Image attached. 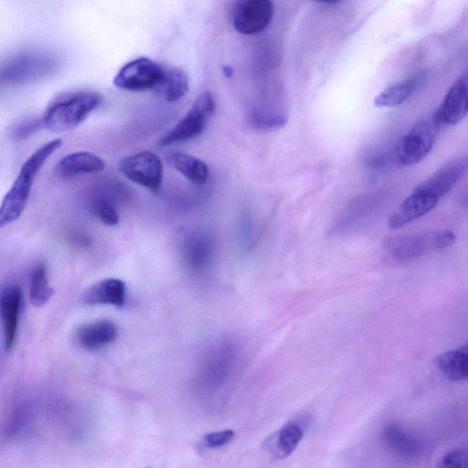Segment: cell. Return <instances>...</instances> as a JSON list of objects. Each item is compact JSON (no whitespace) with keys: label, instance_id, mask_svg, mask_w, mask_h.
Masks as SVG:
<instances>
[{"label":"cell","instance_id":"1","mask_svg":"<svg viewBox=\"0 0 468 468\" xmlns=\"http://www.w3.org/2000/svg\"><path fill=\"white\" fill-rule=\"evenodd\" d=\"M241 345L238 339L228 336L212 344L204 353L195 387L208 404H223L234 386L241 364Z\"/></svg>","mask_w":468,"mask_h":468},{"label":"cell","instance_id":"2","mask_svg":"<svg viewBox=\"0 0 468 468\" xmlns=\"http://www.w3.org/2000/svg\"><path fill=\"white\" fill-rule=\"evenodd\" d=\"M63 144L61 139H55L37 149L28 157L0 208V227L10 225L21 217L40 169Z\"/></svg>","mask_w":468,"mask_h":468},{"label":"cell","instance_id":"3","mask_svg":"<svg viewBox=\"0 0 468 468\" xmlns=\"http://www.w3.org/2000/svg\"><path fill=\"white\" fill-rule=\"evenodd\" d=\"M101 95L96 92H74L58 97L51 102L42 124L53 132H65L75 129L102 104Z\"/></svg>","mask_w":468,"mask_h":468},{"label":"cell","instance_id":"4","mask_svg":"<svg viewBox=\"0 0 468 468\" xmlns=\"http://www.w3.org/2000/svg\"><path fill=\"white\" fill-rule=\"evenodd\" d=\"M456 235L450 230L400 235L390 238L385 244L389 258L397 263L416 260L424 253L451 246Z\"/></svg>","mask_w":468,"mask_h":468},{"label":"cell","instance_id":"5","mask_svg":"<svg viewBox=\"0 0 468 468\" xmlns=\"http://www.w3.org/2000/svg\"><path fill=\"white\" fill-rule=\"evenodd\" d=\"M216 110V100L208 91L200 94L186 115L158 141L160 147L183 143L199 137Z\"/></svg>","mask_w":468,"mask_h":468},{"label":"cell","instance_id":"6","mask_svg":"<svg viewBox=\"0 0 468 468\" xmlns=\"http://www.w3.org/2000/svg\"><path fill=\"white\" fill-rule=\"evenodd\" d=\"M439 127L433 118L417 122L400 140L396 157L403 166H413L421 162L432 151Z\"/></svg>","mask_w":468,"mask_h":468},{"label":"cell","instance_id":"7","mask_svg":"<svg viewBox=\"0 0 468 468\" xmlns=\"http://www.w3.org/2000/svg\"><path fill=\"white\" fill-rule=\"evenodd\" d=\"M166 69L149 58H138L124 64L114 79L115 88L130 92L158 89Z\"/></svg>","mask_w":468,"mask_h":468},{"label":"cell","instance_id":"8","mask_svg":"<svg viewBox=\"0 0 468 468\" xmlns=\"http://www.w3.org/2000/svg\"><path fill=\"white\" fill-rule=\"evenodd\" d=\"M58 67V60L51 55L24 53L9 59L2 68L3 82L18 84L44 78Z\"/></svg>","mask_w":468,"mask_h":468},{"label":"cell","instance_id":"9","mask_svg":"<svg viewBox=\"0 0 468 468\" xmlns=\"http://www.w3.org/2000/svg\"><path fill=\"white\" fill-rule=\"evenodd\" d=\"M119 173L127 180L151 192H158L164 178V166L153 152L143 151L123 157L118 164Z\"/></svg>","mask_w":468,"mask_h":468},{"label":"cell","instance_id":"10","mask_svg":"<svg viewBox=\"0 0 468 468\" xmlns=\"http://www.w3.org/2000/svg\"><path fill=\"white\" fill-rule=\"evenodd\" d=\"M272 0H239L234 13L235 30L245 35L265 30L274 17Z\"/></svg>","mask_w":468,"mask_h":468},{"label":"cell","instance_id":"11","mask_svg":"<svg viewBox=\"0 0 468 468\" xmlns=\"http://www.w3.org/2000/svg\"><path fill=\"white\" fill-rule=\"evenodd\" d=\"M468 115V72L464 73L452 85L444 101L433 115L435 123L453 125L460 123Z\"/></svg>","mask_w":468,"mask_h":468},{"label":"cell","instance_id":"12","mask_svg":"<svg viewBox=\"0 0 468 468\" xmlns=\"http://www.w3.org/2000/svg\"><path fill=\"white\" fill-rule=\"evenodd\" d=\"M467 169L468 154H464L448 161L428 180L419 184L415 190L441 200L451 191Z\"/></svg>","mask_w":468,"mask_h":468},{"label":"cell","instance_id":"13","mask_svg":"<svg viewBox=\"0 0 468 468\" xmlns=\"http://www.w3.org/2000/svg\"><path fill=\"white\" fill-rule=\"evenodd\" d=\"M440 200L415 190L407 197L394 212L389 219L390 229L398 230L427 216L438 204Z\"/></svg>","mask_w":468,"mask_h":468},{"label":"cell","instance_id":"14","mask_svg":"<svg viewBox=\"0 0 468 468\" xmlns=\"http://www.w3.org/2000/svg\"><path fill=\"white\" fill-rule=\"evenodd\" d=\"M118 330L109 319H100L81 326L75 333L77 345L87 352H98L116 339Z\"/></svg>","mask_w":468,"mask_h":468},{"label":"cell","instance_id":"15","mask_svg":"<svg viewBox=\"0 0 468 468\" xmlns=\"http://www.w3.org/2000/svg\"><path fill=\"white\" fill-rule=\"evenodd\" d=\"M21 302L22 293L19 286L10 285L3 291L0 310H2L5 348L8 352H11L16 344Z\"/></svg>","mask_w":468,"mask_h":468},{"label":"cell","instance_id":"16","mask_svg":"<svg viewBox=\"0 0 468 468\" xmlns=\"http://www.w3.org/2000/svg\"><path fill=\"white\" fill-rule=\"evenodd\" d=\"M126 286L117 278L101 280L85 290L81 300L89 306H113L123 308L125 303Z\"/></svg>","mask_w":468,"mask_h":468},{"label":"cell","instance_id":"17","mask_svg":"<svg viewBox=\"0 0 468 468\" xmlns=\"http://www.w3.org/2000/svg\"><path fill=\"white\" fill-rule=\"evenodd\" d=\"M106 162L99 156L89 151H78L63 157L55 168L61 178H72L84 174L104 172Z\"/></svg>","mask_w":468,"mask_h":468},{"label":"cell","instance_id":"18","mask_svg":"<svg viewBox=\"0 0 468 468\" xmlns=\"http://www.w3.org/2000/svg\"><path fill=\"white\" fill-rule=\"evenodd\" d=\"M381 440L389 451L404 459L416 458L422 453L421 442L397 423L387 425L381 432Z\"/></svg>","mask_w":468,"mask_h":468},{"label":"cell","instance_id":"19","mask_svg":"<svg viewBox=\"0 0 468 468\" xmlns=\"http://www.w3.org/2000/svg\"><path fill=\"white\" fill-rule=\"evenodd\" d=\"M212 247L203 235L189 237L183 248V260L189 272L194 276L203 275L210 266Z\"/></svg>","mask_w":468,"mask_h":468},{"label":"cell","instance_id":"20","mask_svg":"<svg viewBox=\"0 0 468 468\" xmlns=\"http://www.w3.org/2000/svg\"><path fill=\"white\" fill-rule=\"evenodd\" d=\"M305 430L300 421H289L269 440L271 455L277 459L291 455L302 442Z\"/></svg>","mask_w":468,"mask_h":468},{"label":"cell","instance_id":"21","mask_svg":"<svg viewBox=\"0 0 468 468\" xmlns=\"http://www.w3.org/2000/svg\"><path fill=\"white\" fill-rule=\"evenodd\" d=\"M167 162L186 179L196 185H204L209 177L208 165L201 159L183 152L167 155Z\"/></svg>","mask_w":468,"mask_h":468},{"label":"cell","instance_id":"22","mask_svg":"<svg viewBox=\"0 0 468 468\" xmlns=\"http://www.w3.org/2000/svg\"><path fill=\"white\" fill-rule=\"evenodd\" d=\"M439 371L453 381L468 379V344L444 353L436 360Z\"/></svg>","mask_w":468,"mask_h":468},{"label":"cell","instance_id":"23","mask_svg":"<svg viewBox=\"0 0 468 468\" xmlns=\"http://www.w3.org/2000/svg\"><path fill=\"white\" fill-rule=\"evenodd\" d=\"M161 89L166 100L170 103L183 99L189 91V77L179 68L166 69Z\"/></svg>","mask_w":468,"mask_h":468},{"label":"cell","instance_id":"24","mask_svg":"<svg viewBox=\"0 0 468 468\" xmlns=\"http://www.w3.org/2000/svg\"><path fill=\"white\" fill-rule=\"evenodd\" d=\"M55 290L52 288L46 266H38L33 272L30 299L31 304L36 308L46 306L52 299Z\"/></svg>","mask_w":468,"mask_h":468},{"label":"cell","instance_id":"25","mask_svg":"<svg viewBox=\"0 0 468 468\" xmlns=\"http://www.w3.org/2000/svg\"><path fill=\"white\" fill-rule=\"evenodd\" d=\"M417 85L416 79H410L393 85L382 91L374 100L377 107H396L403 105L413 94Z\"/></svg>","mask_w":468,"mask_h":468},{"label":"cell","instance_id":"26","mask_svg":"<svg viewBox=\"0 0 468 468\" xmlns=\"http://www.w3.org/2000/svg\"><path fill=\"white\" fill-rule=\"evenodd\" d=\"M92 210L94 215L107 226H116L120 223L118 211L109 197H97L92 202Z\"/></svg>","mask_w":468,"mask_h":468},{"label":"cell","instance_id":"27","mask_svg":"<svg viewBox=\"0 0 468 468\" xmlns=\"http://www.w3.org/2000/svg\"><path fill=\"white\" fill-rule=\"evenodd\" d=\"M439 468H468V450L455 449L438 460Z\"/></svg>","mask_w":468,"mask_h":468},{"label":"cell","instance_id":"28","mask_svg":"<svg viewBox=\"0 0 468 468\" xmlns=\"http://www.w3.org/2000/svg\"><path fill=\"white\" fill-rule=\"evenodd\" d=\"M40 127H44L40 119H27L17 123L11 132V137L16 141L28 139L34 134Z\"/></svg>","mask_w":468,"mask_h":468},{"label":"cell","instance_id":"29","mask_svg":"<svg viewBox=\"0 0 468 468\" xmlns=\"http://www.w3.org/2000/svg\"><path fill=\"white\" fill-rule=\"evenodd\" d=\"M235 438L233 430H223L208 434L203 438V445L209 449H217L229 445Z\"/></svg>","mask_w":468,"mask_h":468},{"label":"cell","instance_id":"30","mask_svg":"<svg viewBox=\"0 0 468 468\" xmlns=\"http://www.w3.org/2000/svg\"><path fill=\"white\" fill-rule=\"evenodd\" d=\"M319 2L327 3V4H338V3L342 2V0H319Z\"/></svg>","mask_w":468,"mask_h":468},{"label":"cell","instance_id":"31","mask_svg":"<svg viewBox=\"0 0 468 468\" xmlns=\"http://www.w3.org/2000/svg\"><path fill=\"white\" fill-rule=\"evenodd\" d=\"M224 72L228 77L232 76V69L230 67H225Z\"/></svg>","mask_w":468,"mask_h":468}]
</instances>
